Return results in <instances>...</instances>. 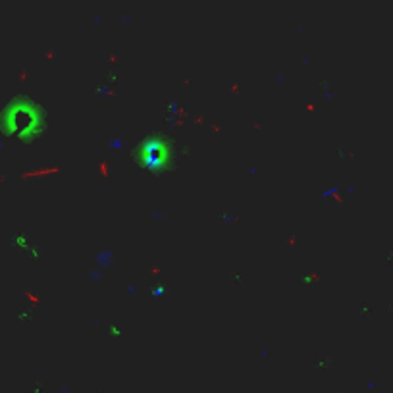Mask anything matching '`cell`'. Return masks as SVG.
I'll list each match as a JSON object with an SVG mask.
<instances>
[{
    "label": "cell",
    "instance_id": "obj_1",
    "mask_svg": "<svg viewBox=\"0 0 393 393\" xmlns=\"http://www.w3.org/2000/svg\"><path fill=\"white\" fill-rule=\"evenodd\" d=\"M45 110L25 97H15L0 112V130L18 141H33L45 133Z\"/></svg>",
    "mask_w": 393,
    "mask_h": 393
}]
</instances>
